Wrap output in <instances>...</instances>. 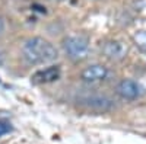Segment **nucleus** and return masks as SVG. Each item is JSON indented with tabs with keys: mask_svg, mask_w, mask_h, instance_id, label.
Listing matches in <instances>:
<instances>
[{
	"mask_svg": "<svg viewBox=\"0 0 146 144\" xmlns=\"http://www.w3.org/2000/svg\"><path fill=\"white\" fill-rule=\"evenodd\" d=\"M21 54L29 66L50 64L58 58V50L54 44L42 37H31L25 39L21 47Z\"/></svg>",
	"mask_w": 146,
	"mask_h": 144,
	"instance_id": "nucleus-1",
	"label": "nucleus"
},
{
	"mask_svg": "<svg viewBox=\"0 0 146 144\" xmlns=\"http://www.w3.org/2000/svg\"><path fill=\"white\" fill-rule=\"evenodd\" d=\"M62 47L67 58L72 60L73 63L85 61L89 57V51H91L89 41L83 35H72V37L64 38Z\"/></svg>",
	"mask_w": 146,
	"mask_h": 144,
	"instance_id": "nucleus-2",
	"label": "nucleus"
},
{
	"mask_svg": "<svg viewBox=\"0 0 146 144\" xmlns=\"http://www.w3.org/2000/svg\"><path fill=\"white\" fill-rule=\"evenodd\" d=\"M79 105L92 112H108L114 108V101L105 95H88L79 99Z\"/></svg>",
	"mask_w": 146,
	"mask_h": 144,
	"instance_id": "nucleus-3",
	"label": "nucleus"
},
{
	"mask_svg": "<svg viewBox=\"0 0 146 144\" xmlns=\"http://www.w3.org/2000/svg\"><path fill=\"white\" fill-rule=\"evenodd\" d=\"M101 54L110 61H121L129 54V47L120 39H108L101 45Z\"/></svg>",
	"mask_w": 146,
	"mask_h": 144,
	"instance_id": "nucleus-4",
	"label": "nucleus"
},
{
	"mask_svg": "<svg viewBox=\"0 0 146 144\" xmlns=\"http://www.w3.org/2000/svg\"><path fill=\"white\" fill-rule=\"evenodd\" d=\"M115 93L124 101H136L142 98L145 93V89L142 87L140 83L131 80V79H123L117 83L115 86Z\"/></svg>",
	"mask_w": 146,
	"mask_h": 144,
	"instance_id": "nucleus-5",
	"label": "nucleus"
},
{
	"mask_svg": "<svg viewBox=\"0 0 146 144\" xmlns=\"http://www.w3.org/2000/svg\"><path fill=\"white\" fill-rule=\"evenodd\" d=\"M110 70L104 64H91L80 71V80L85 83H100L107 80Z\"/></svg>",
	"mask_w": 146,
	"mask_h": 144,
	"instance_id": "nucleus-6",
	"label": "nucleus"
},
{
	"mask_svg": "<svg viewBox=\"0 0 146 144\" xmlns=\"http://www.w3.org/2000/svg\"><path fill=\"white\" fill-rule=\"evenodd\" d=\"M60 74H62V70H60L58 66H50V67H45L42 70L36 71L31 77V82L35 83V85H45V83H51V82L58 80Z\"/></svg>",
	"mask_w": 146,
	"mask_h": 144,
	"instance_id": "nucleus-7",
	"label": "nucleus"
},
{
	"mask_svg": "<svg viewBox=\"0 0 146 144\" xmlns=\"http://www.w3.org/2000/svg\"><path fill=\"white\" fill-rule=\"evenodd\" d=\"M133 42L140 51L146 53V31H139L133 35Z\"/></svg>",
	"mask_w": 146,
	"mask_h": 144,
	"instance_id": "nucleus-8",
	"label": "nucleus"
},
{
	"mask_svg": "<svg viewBox=\"0 0 146 144\" xmlns=\"http://www.w3.org/2000/svg\"><path fill=\"white\" fill-rule=\"evenodd\" d=\"M12 130H13V127H12V124L9 121H3V119H0V137H3V135L12 133Z\"/></svg>",
	"mask_w": 146,
	"mask_h": 144,
	"instance_id": "nucleus-9",
	"label": "nucleus"
},
{
	"mask_svg": "<svg viewBox=\"0 0 146 144\" xmlns=\"http://www.w3.org/2000/svg\"><path fill=\"white\" fill-rule=\"evenodd\" d=\"M3 29H5V23H3V20H2V18H0V35L3 34Z\"/></svg>",
	"mask_w": 146,
	"mask_h": 144,
	"instance_id": "nucleus-10",
	"label": "nucleus"
}]
</instances>
